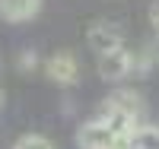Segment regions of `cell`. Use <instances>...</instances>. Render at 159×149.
Listing matches in <instances>:
<instances>
[{
	"label": "cell",
	"instance_id": "12",
	"mask_svg": "<svg viewBox=\"0 0 159 149\" xmlns=\"http://www.w3.org/2000/svg\"><path fill=\"white\" fill-rule=\"evenodd\" d=\"M150 25L156 29V35H159V0H156V3L150 7Z\"/></svg>",
	"mask_w": 159,
	"mask_h": 149
},
{
	"label": "cell",
	"instance_id": "2",
	"mask_svg": "<svg viewBox=\"0 0 159 149\" xmlns=\"http://www.w3.org/2000/svg\"><path fill=\"white\" fill-rule=\"evenodd\" d=\"M96 70H99V76L105 79V83H118V79H124L130 70H134V54H130L124 45L108 51V54H99Z\"/></svg>",
	"mask_w": 159,
	"mask_h": 149
},
{
	"label": "cell",
	"instance_id": "8",
	"mask_svg": "<svg viewBox=\"0 0 159 149\" xmlns=\"http://www.w3.org/2000/svg\"><path fill=\"white\" fill-rule=\"evenodd\" d=\"M130 149H159V127H137L127 137Z\"/></svg>",
	"mask_w": 159,
	"mask_h": 149
},
{
	"label": "cell",
	"instance_id": "5",
	"mask_svg": "<svg viewBox=\"0 0 159 149\" xmlns=\"http://www.w3.org/2000/svg\"><path fill=\"white\" fill-rule=\"evenodd\" d=\"M105 124H108L121 140H127L130 133H134L140 124H137V114H130V111H121V108H115V105H105L102 102V114H99Z\"/></svg>",
	"mask_w": 159,
	"mask_h": 149
},
{
	"label": "cell",
	"instance_id": "9",
	"mask_svg": "<svg viewBox=\"0 0 159 149\" xmlns=\"http://www.w3.org/2000/svg\"><path fill=\"white\" fill-rule=\"evenodd\" d=\"M105 105H115V108H121V111L140 114V95H137V92H130V89H118V92H111V95L105 99Z\"/></svg>",
	"mask_w": 159,
	"mask_h": 149
},
{
	"label": "cell",
	"instance_id": "4",
	"mask_svg": "<svg viewBox=\"0 0 159 149\" xmlns=\"http://www.w3.org/2000/svg\"><path fill=\"white\" fill-rule=\"evenodd\" d=\"M86 45H89V51L96 54H108V51H115V48H121L124 45V35L115 29V25H108V22H96L89 29V35H86Z\"/></svg>",
	"mask_w": 159,
	"mask_h": 149
},
{
	"label": "cell",
	"instance_id": "13",
	"mask_svg": "<svg viewBox=\"0 0 159 149\" xmlns=\"http://www.w3.org/2000/svg\"><path fill=\"white\" fill-rule=\"evenodd\" d=\"M0 108H3V89H0Z\"/></svg>",
	"mask_w": 159,
	"mask_h": 149
},
{
	"label": "cell",
	"instance_id": "3",
	"mask_svg": "<svg viewBox=\"0 0 159 149\" xmlns=\"http://www.w3.org/2000/svg\"><path fill=\"white\" fill-rule=\"evenodd\" d=\"M45 73H48L51 83H57V86H73L80 79V64H76V57L70 51H57V54L48 57Z\"/></svg>",
	"mask_w": 159,
	"mask_h": 149
},
{
	"label": "cell",
	"instance_id": "7",
	"mask_svg": "<svg viewBox=\"0 0 159 149\" xmlns=\"http://www.w3.org/2000/svg\"><path fill=\"white\" fill-rule=\"evenodd\" d=\"M159 64V35L153 38V42H147L137 54H134V70H140V73H150L153 67Z\"/></svg>",
	"mask_w": 159,
	"mask_h": 149
},
{
	"label": "cell",
	"instance_id": "6",
	"mask_svg": "<svg viewBox=\"0 0 159 149\" xmlns=\"http://www.w3.org/2000/svg\"><path fill=\"white\" fill-rule=\"evenodd\" d=\"M42 0H0V19L7 22H29L38 16Z\"/></svg>",
	"mask_w": 159,
	"mask_h": 149
},
{
	"label": "cell",
	"instance_id": "10",
	"mask_svg": "<svg viewBox=\"0 0 159 149\" xmlns=\"http://www.w3.org/2000/svg\"><path fill=\"white\" fill-rule=\"evenodd\" d=\"M13 149H54V146H51V140L42 137V133H25V137L16 140Z\"/></svg>",
	"mask_w": 159,
	"mask_h": 149
},
{
	"label": "cell",
	"instance_id": "11",
	"mask_svg": "<svg viewBox=\"0 0 159 149\" xmlns=\"http://www.w3.org/2000/svg\"><path fill=\"white\" fill-rule=\"evenodd\" d=\"M16 67H19L22 73H32L35 67H38V57H35V51H22V54H19V60H16Z\"/></svg>",
	"mask_w": 159,
	"mask_h": 149
},
{
	"label": "cell",
	"instance_id": "1",
	"mask_svg": "<svg viewBox=\"0 0 159 149\" xmlns=\"http://www.w3.org/2000/svg\"><path fill=\"white\" fill-rule=\"evenodd\" d=\"M76 146L80 149H121L127 146V140H121L102 117H92L76 130Z\"/></svg>",
	"mask_w": 159,
	"mask_h": 149
}]
</instances>
